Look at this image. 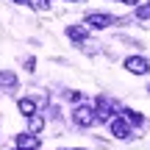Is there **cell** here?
<instances>
[{"label": "cell", "mask_w": 150, "mask_h": 150, "mask_svg": "<svg viewBox=\"0 0 150 150\" xmlns=\"http://www.w3.org/2000/svg\"><path fill=\"white\" fill-rule=\"evenodd\" d=\"M72 122L78 125V128H89V125H95V108L89 106H81L72 111Z\"/></svg>", "instance_id": "obj_1"}, {"label": "cell", "mask_w": 150, "mask_h": 150, "mask_svg": "<svg viewBox=\"0 0 150 150\" xmlns=\"http://www.w3.org/2000/svg\"><path fill=\"white\" fill-rule=\"evenodd\" d=\"M125 70L134 75H145V72H150V61L142 59V56H131V59H125Z\"/></svg>", "instance_id": "obj_2"}, {"label": "cell", "mask_w": 150, "mask_h": 150, "mask_svg": "<svg viewBox=\"0 0 150 150\" xmlns=\"http://www.w3.org/2000/svg\"><path fill=\"white\" fill-rule=\"evenodd\" d=\"M39 145H42V139L36 134H20L17 136V150H36Z\"/></svg>", "instance_id": "obj_3"}, {"label": "cell", "mask_w": 150, "mask_h": 150, "mask_svg": "<svg viewBox=\"0 0 150 150\" xmlns=\"http://www.w3.org/2000/svg\"><path fill=\"white\" fill-rule=\"evenodd\" d=\"M108 128H111V134L117 136V139H128V136H131V128H128V122H125L122 117H114Z\"/></svg>", "instance_id": "obj_4"}, {"label": "cell", "mask_w": 150, "mask_h": 150, "mask_svg": "<svg viewBox=\"0 0 150 150\" xmlns=\"http://www.w3.org/2000/svg\"><path fill=\"white\" fill-rule=\"evenodd\" d=\"M111 22H114V20H111L108 14H89V17H86V25L97 28V31H103V28H108Z\"/></svg>", "instance_id": "obj_5"}, {"label": "cell", "mask_w": 150, "mask_h": 150, "mask_svg": "<svg viewBox=\"0 0 150 150\" xmlns=\"http://www.w3.org/2000/svg\"><path fill=\"white\" fill-rule=\"evenodd\" d=\"M17 108L22 111V117H33V114H36V103H33L31 97H20V103H17Z\"/></svg>", "instance_id": "obj_6"}, {"label": "cell", "mask_w": 150, "mask_h": 150, "mask_svg": "<svg viewBox=\"0 0 150 150\" xmlns=\"http://www.w3.org/2000/svg\"><path fill=\"white\" fill-rule=\"evenodd\" d=\"M28 134H42V128H45V117H39V114H33V117H28Z\"/></svg>", "instance_id": "obj_7"}, {"label": "cell", "mask_w": 150, "mask_h": 150, "mask_svg": "<svg viewBox=\"0 0 150 150\" xmlns=\"http://www.w3.org/2000/svg\"><path fill=\"white\" fill-rule=\"evenodd\" d=\"M67 36H70L72 42H83V39H86V28H81V25H70V28H67Z\"/></svg>", "instance_id": "obj_8"}, {"label": "cell", "mask_w": 150, "mask_h": 150, "mask_svg": "<svg viewBox=\"0 0 150 150\" xmlns=\"http://www.w3.org/2000/svg\"><path fill=\"white\" fill-rule=\"evenodd\" d=\"M122 120L128 125H142V122H145V117H142L139 111H131V108H128V111H122Z\"/></svg>", "instance_id": "obj_9"}, {"label": "cell", "mask_w": 150, "mask_h": 150, "mask_svg": "<svg viewBox=\"0 0 150 150\" xmlns=\"http://www.w3.org/2000/svg\"><path fill=\"white\" fill-rule=\"evenodd\" d=\"M0 83H3V86H14V83H17V75H14V72H8V70L0 72Z\"/></svg>", "instance_id": "obj_10"}, {"label": "cell", "mask_w": 150, "mask_h": 150, "mask_svg": "<svg viewBox=\"0 0 150 150\" xmlns=\"http://www.w3.org/2000/svg\"><path fill=\"white\" fill-rule=\"evenodd\" d=\"M136 17H139V20H147L150 17V3H142L139 8H136Z\"/></svg>", "instance_id": "obj_11"}, {"label": "cell", "mask_w": 150, "mask_h": 150, "mask_svg": "<svg viewBox=\"0 0 150 150\" xmlns=\"http://www.w3.org/2000/svg\"><path fill=\"white\" fill-rule=\"evenodd\" d=\"M31 6L36 11H47V0H31Z\"/></svg>", "instance_id": "obj_12"}, {"label": "cell", "mask_w": 150, "mask_h": 150, "mask_svg": "<svg viewBox=\"0 0 150 150\" xmlns=\"http://www.w3.org/2000/svg\"><path fill=\"white\" fill-rule=\"evenodd\" d=\"M122 3H125V6H139L142 0H122Z\"/></svg>", "instance_id": "obj_13"}, {"label": "cell", "mask_w": 150, "mask_h": 150, "mask_svg": "<svg viewBox=\"0 0 150 150\" xmlns=\"http://www.w3.org/2000/svg\"><path fill=\"white\" fill-rule=\"evenodd\" d=\"M11 3H28V0H11Z\"/></svg>", "instance_id": "obj_14"}, {"label": "cell", "mask_w": 150, "mask_h": 150, "mask_svg": "<svg viewBox=\"0 0 150 150\" xmlns=\"http://www.w3.org/2000/svg\"><path fill=\"white\" fill-rule=\"evenodd\" d=\"M75 150H83V147H75Z\"/></svg>", "instance_id": "obj_15"}]
</instances>
